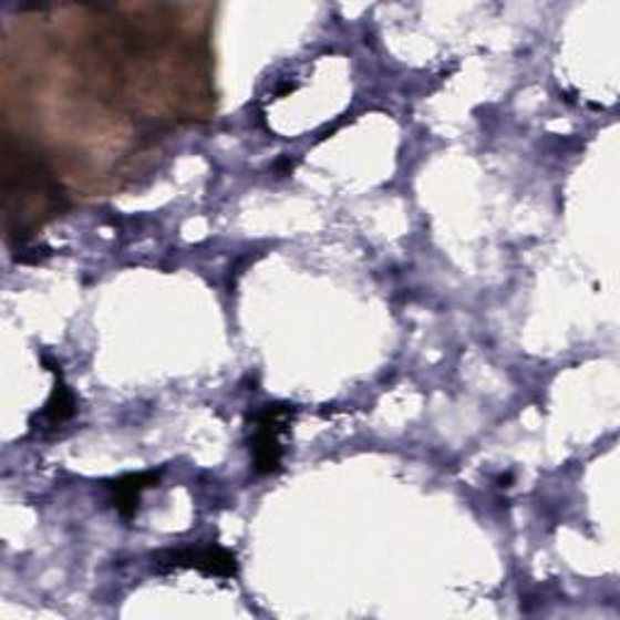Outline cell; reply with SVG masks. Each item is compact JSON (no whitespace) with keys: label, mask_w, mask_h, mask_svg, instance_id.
Masks as SVG:
<instances>
[{"label":"cell","mask_w":620,"mask_h":620,"mask_svg":"<svg viewBox=\"0 0 620 620\" xmlns=\"http://www.w3.org/2000/svg\"><path fill=\"white\" fill-rule=\"evenodd\" d=\"M158 483V475L155 473H136V475H124L120 480L110 483L107 487L112 489V502L116 512H120L124 519H132L138 509V502H141V493L144 489L153 487Z\"/></svg>","instance_id":"3957f363"},{"label":"cell","mask_w":620,"mask_h":620,"mask_svg":"<svg viewBox=\"0 0 620 620\" xmlns=\"http://www.w3.org/2000/svg\"><path fill=\"white\" fill-rule=\"evenodd\" d=\"M296 417L293 405H267L255 417V430L250 438V454L255 473L275 475L281 471L283 461V434L291 430Z\"/></svg>","instance_id":"6da1fadb"},{"label":"cell","mask_w":620,"mask_h":620,"mask_svg":"<svg viewBox=\"0 0 620 620\" xmlns=\"http://www.w3.org/2000/svg\"><path fill=\"white\" fill-rule=\"evenodd\" d=\"M75 407H78L75 395L71 393V388L63 383V379L59 376V381L54 385V393H51L49 403L42 410V415H39V420H42L44 430H51V426L66 424L75 415Z\"/></svg>","instance_id":"277c9868"},{"label":"cell","mask_w":620,"mask_h":620,"mask_svg":"<svg viewBox=\"0 0 620 620\" xmlns=\"http://www.w3.org/2000/svg\"><path fill=\"white\" fill-rule=\"evenodd\" d=\"M158 567L161 570H197L206 577H221V579L238 575L236 558L218 546L165 552L158 558Z\"/></svg>","instance_id":"7a4b0ae2"}]
</instances>
